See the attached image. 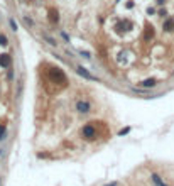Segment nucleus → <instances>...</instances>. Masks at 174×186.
<instances>
[{"label":"nucleus","instance_id":"nucleus-11","mask_svg":"<svg viewBox=\"0 0 174 186\" xmlns=\"http://www.w3.org/2000/svg\"><path fill=\"white\" fill-rule=\"evenodd\" d=\"M4 134H5V125H0V139L4 137Z\"/></svg>","mask_w":174,"mask_h":186},{"label":"nucleus","instance_id":"nucleus-7","mask_svg":"<svg viewBox=\"0 0 174 186\" xmlns=\"http://www.w3.org/2000/svg\"><path fill=\"white\" fill-rule=\"evenodd\" d=\"M42 39H46V41H48V42H49V44H51V46H58V42L54 41L53 37H49V36H48V34H42Z\"/></svg>","mask_w":174,"mask_h":186},{"label":"nucleus","instance_id":"nucleus-3","mask_svg":"<svg viewBox=\"0 0 174 186\" xmlns=\"http://www.w3.org/2000/svg\"><path fill=\"white\" fill-rule=\"evenodd\" d=\"M76 108H78L79 114H88L90 112V103L88 102H78L76 103Z\"/></svg>","mask_w":174,"mask_h":186},{"label":"nucleus","instance_id":"nucleus-6","mask_svg":"<svg viewBox=\"0 0 174 186\" xmlns=\"http://www.w3.org/2000/svg\"><path fill=\"white\" fill-rule=\"evenodd\" d=\"M152 181L156 183V186H167V185H166V183H164L162 179H161V178H159L157 174H152Z\"/></svg>","mask_w":174,"mask_h":186},{"label":"nucleus","instance_id":"nucleus-10","mask_svg":"<svg viewBox=\"0 0 174 186\" xmlns=\"http://www.w3.org/2000/svg\"><path fill=\"white\" fill-rule=\"evenodd\" d=\"M10 26H12V31H17V22L14 19H10Z\"/></svg>","mask_w":174,"mask_h":186},{"label":"nucleus","instance_id":"nucleus-4","mask_svg":"<svg viewBox=\"0 0 174 186\" xmlns=\"http://www.w3.org/2000/svg\"><path fill=\"white\" fill-rule=\"evenodd\" d=\"M0 64H2L4 68H9L12 64L10 56H9V54H2V56H0Z\"/></svg>","mask_w":174,"mask_h":186},{"label":"nucleus","instance_id":"nucleus-8","mask_svg":"<svg viewBox=\"0 0 174 186\" xmlns=\"http://www.w3.org/2000/svg\"><path fill=\"white\" fill-rule=\"evenodd\" d=\"M164 29H166V31H173V29H174V22H173V21H166V24H164Z\"/></svg>","mask_w":174,"mask_h":186},{"label":"nucleus","instance_id":"nucleus-2","mask_svg":"<svg viewBox=\"0 0 174 186\" xmlns=\"http://www.w3.org/2000/svg\"><path fill=\"white\" fill-rule=\"evenodd\" d=\"M76 71H78V75H81V76H83V78H86V80H91V81H95V80H96V76L90 75V73L86 71L84 68H81V66H76Z\"/></svg>","mask_w":174,"mask_h":186},{"label":"nucleus","instance_id":"nucleus-9","mask_svg":"<svg viewBox=\"0 0 174 186\" xmlns=\"http://www.w3.org/2000/svg\"><path fill=\"white\" fill-rule=\"evenodd\" d=\"M0 44H2V46H5V44H9V42H7V36H4V34H0Z\"/></svg>","mask_w":174,"mask_h":186},{"label":"nucleus","instance_id":"nucleus-12","mask_svg":"<svg viewBox=\"0 0 174 186\" xmlns=\"http://www.w3.org/2000/svg\"><path fill=\"white\" fill-rule=\"evenodd\" d=\"M106 186H117V183H112V185H106Z\"/></svg>","mask_w":174,"mask_h":186},{"label":"nucleus","instance_id":"nucleus-5","mask_svg":"<svg viewBox=\"0 0 174 186\" xmlns=\"http://www.w3.org/2000/svg\"><path fill=\"white\" fill-rule=\"evenodd\" d=\"M156 85H157V81H156L154 78H149V80H144V81H142L144 88H152V86H156Z\"/></svg>","mask_w":174,"mask_h":186},{"label":"nucleus","instance_id":"nucleus-1","mask_svg":"<svg viewBox=\"0 0 174 186\" xmlns=\"http://www.w3.org/2000/svg\"><path fill=\"white\" fill-rule=\"evenodd\" d=\"M83 135L86 137V139H95L96 132H95V129H93L91 125H86V127H83Z\"/></svg>","mask_w":174,"mask_h":186}]
</instances>
